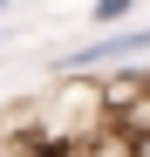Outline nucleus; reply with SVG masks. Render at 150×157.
<instances>
[{
	"label": "nucleus",
	"instance_id": "nucleus-1",
	"mask_svg": "<svg viewBox=\"0 0 150 157\" xmlns=\"http://www.w3.org/2000/svg\"><path fill=\"white\" fill-rule=\"evenodd\" d=\"M130 55H150V28H109V34H96L82 48H68L55 62V75H116Z\"/></svg>",
	"mask_w": 150,
	"mask_h": 157
},
{
	"label": "nucleus",
	"instance_id": "nucleus-2",
	"mask_svg": "<svg viewBox=\"0 0 150 157\" xmlns=\"http://www.w3.org/2000/svg\"><path fill=\"white\" fill-rule=\"evenodd\" d=\"M130 14H137V0H89V28H130Z\"/></svg>",
	"mask_w": 150,
	"mask_h": 157
},
{
	"label": "nucleus",
	"instance_id": "nucleus-3",
	"mask_svg": "<svg viewBox=\"0 0 150 157\" xmlns=\"http://www.w3.org/2000/svg\"><path fill=\"white\" fill-rule=\"evenodd\" d=\"M7 14H14V0H0V21H7Z\"/></svg>",
	"mask_w": 150,
	"mask_h": 157
}]
</instances>
